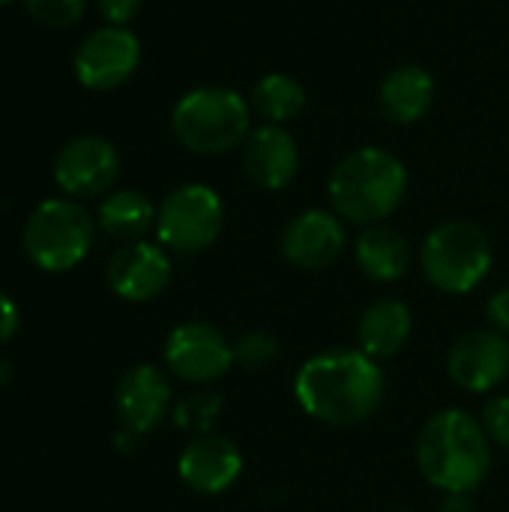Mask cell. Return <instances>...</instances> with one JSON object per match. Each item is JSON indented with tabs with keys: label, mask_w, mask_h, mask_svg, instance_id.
Here are the masks:
<instances>
[{
	"label": "cell",
	"mask_w": 509,
	"mask_h": 512,
	"mask_svg": "<svg viewBox=\"0 0 509 512\" xmlns=\"http://www.w3.org/2000/svg\"><path fill=\"white\" fill-rule=\"evenodd\" d=\"M432 99H435V81L417 63L396 66L384 78L381 93H378L384 117L393 120V123H402V126L423 120L429 114V108H432Z\"/></svg>",
	"instance_id": "18"
},
{
	"label": "cell",
	"mask_w": 509,
	"mask_h": 512,
	"mask_svg": "<svg viewBox=\"0 0 509 512\" xmlns=\"http://www.w3.org/2000/svg\"><path fill=\"white\" fill-rule=\"evenodd\" d=\"M489 435L477 417L459 408L438 411L417 438V462L423 477L447 495L474 492L492 465Z\"/></svg>",
	"instance_id": "2"
},
{
	"label": "cell",
	"mask_w": 509,
	"mask_h": 512,
	"mask_svg": "<svg viewBox=\"0 0 509 512\" xmlns=\"http://www.w3.org/2000/svg\"><path fill=\"white\" fill-rule=\"evenodd\" d=\"M411 327H414V315L402 300H378L360 318V327H357L360 351L372 357L375 363L390 360L408 345Z\"/></svg>",
	"instance_id": "17"
},
{
	"label": "cell",
	"mask_w": 509,
	"mask_h": 512,
	"mask_svg": "<svg viewBox=\"0 0 509 512\" xmlns=\"http://www.w3.org/2000/svg\"><path fill=\"white\" fill-rule=\"evenodd\" d=\"M96 225L87 207L69 198L42 201L24 222V252L45 273L72 270L93 249Z\"/></svg>",
	"instance_id": "5"
},
{
	"label": "cell",
	"mask_w": 509,
	"mask_h": 512,
	"mask_svg": "<svg viewBox=\"0 0 509 512\" xmlns=\"http://www.w3.org/2000/svg\"><path fill=\"white\" fill-rule=\"evenodd\" d=\"M252 108L267 123L282 126L306 108V90L297 78L285 72H270L252 87Z\"/></svg>",
	"instance_id": "21"
},
{
	"label": "cell",
	"mask_w": 509,
	"mask_h": 512,
	"mask_svg": "<svg viewBox=\"0 0 509 512\" xmlns=\"http://www.w3.org/2000/svg\"><path fill=\"white\" fill-rule=\"evenodd\" d=\"M354 255L360 270L375 282H399L411 267L408 240L387 225H369L357 237Z\"/></svg>",
	"instance_id": "19"
},
{
	"label": "cell",
	"mask_w": 509,
	"mask_h": 512,
	"mask_svg": "<svg viewBox=\"0 0 509 512\" xmlns=\"http://www.w3.org/2000/svg\"><path fill=\"white\" fill-rule=\"evenodd\" d=\"M138 9H141V0H99V12L114 27H126L138 15Z\"/></svg>",
	"instance_id": "26"
},
{
	"label": "cell",
	"mask_w": 509,
	"mask_h": 512,
	"mask_svg": "<svg viewBox=\"0 0 509 512\" xmlns=\"http://www.w3.org/2000/svg\"><path fill=\"white\" fill-rule=\"evenodd\" d=\"M171 132L198 156L228 153L249 138V102L231 87L189 90L171 111Z\"/></svg>",
	"instance_id": "4"
},
{
	"label": "cell",
	"mask_w": 509,
	"mask_h": 512,
	"mask_svg": "<svg viewBox=\"0 0 509 512\" xmlns=\"http://www.w3.org/2000/svg\"><path fill=\"white\" fill-rule=\"evenodd\" d=\"M171 408V387L156 366H132L117 384V414L135 435L153 432Z\"/></svg>",
	"instance_id": "16"
},
{
	"label": "cell",
	"mask_w": 509,
	"mask_h": 512,
	"mask_svg": "<svg viewBox=\"0 0 509 512\" xmlns=\"http://www.w3.org/2000/svg\"><path fill=\"white\" fill-rule=\"evenodd\" d=\"M492 243L471 222L438 225L420 249V264L429 279L444 294L474 291L492 270Z\"/></svg>",
	"instance_id": "6"
},
{
	"label": "cell",
	"mask_w": 509,
	"mask_h": 512,
	"mask_svg": "<svg viewBox=\"0 0 509 512\" xmlns=\"http://www.w3.org/2000/svg\"><path fill=\"white\" fill-rule=\"evenodd\" d=\"M138 438H141V435H135V432H129V429H120L114 441H117V450H123V453H132V450L138 447Z\"/></svg>",
	"instance_id": "30"
},
{
	"label": "cell",
	"mask_w": 509,
	"mask_h": 512,
	"mask_svg": "<svg viewBox=\"0 0 509 512\" xmlns=\"http://www.w3.org/2000/svg\"><path fill=\"white\" fill-rule=\"evenodd\" d=\"M408 192V171L399 156L381 147H363L345 156L330 177L336 213L357 225L384 222Z\"/></svg>",
	"instance_id": "3"
},
{
	"label": "cell",
	"mask_w": 509,
	"mask_h": 512,
	"mask_svg": "<svg viewBox=\"0 0 509 512\" xmlns=\"http://www.w3.org/2000/svg\"><path fill=\"white\" fill-rule=\"evenodd\" d=\"M165 363L186 384H210L234 366V342H228L213 324L189 321L171 330Z\"/></svg>",
	"instance_id": "9"
},
{
	"label": "cell",
	"mask_w": 509,
	"mask_h": 512,
	"mask_svg": "<svg viewBox=\"0 0 509 512\" xmlns=\"http://www.w3.org/2000/svg\"><path fill=\"white\" fill-rule=\"evenodd\" d=\"M18 324H21L18 306H15L6 294H0V345L9 342V339L18 333Z\"/></svg>",
	"instance_id": "28"
},
{
	"label": "cell",
	"mask_w": 509,
	"mask_h": 512,
	"mask_svg": "<svg viewBox=\"0 0 509 512\" xmlns=\"http://www.w3.org/2000/svg\"><path fill=\"white\" fill-rule=\"evenodd\" d=\"M24 6L45 27H72L81 21L87 0H24Z\"/></svg>",
	"instance_id": "23"
},
{
	"label": "cell",
	"mask_w": 509,
	"mask_h": 512,
	"mask_svg": "<svg viewBox=\"0 0 509 512\" xmlns=\"http://www.w3.org/2000/svg\"><path fill=\"white\" fill-rule=\"evenodd\" d=\"M222 408H225L222 396H216V393H192V396H186V399H180L174 405V423H177V429L192 432L195 438L210 435V429H213L216 417L222 414Z\"/></svg>",
	"instance_id": "22"
},
{
	"label": "cell",
	"mask_w": 509,
	"mask_h": 512,
	"mask_svg": "<svg viewBox=\"0 0 509 512\" xmlns=\"http://www.w3.org/2000/svg\"><path fill=\"white\" fill-rule=\"evenodd\" d=\"M384 393V372L363 351L315 354L294 378V396L300 408L327 426L366 423L381 408Z\"/></svg>",
	"instance_id": "1"
},
{
	"label": "cell",
	"mask_w": 509,
	"mask_h": 512,
	"mask_svg": "<svg viewBox=\"0 0 509 512\" xmlns=\"http://www.w3.org/2000/svg\"><path fill=\"white\" fill-rule=\"evenodd\" d=\"M156 225V210L147 195L135 189H117L99 204V228L117 240L135 243Z\"/></svg>",
	"instance_id": "20"
},
{
	"label": "cell",
	"mask_w": 509,
	"mask_h": 512,
	"mask_svg": "<svg viewBox=\"0 0 509 512\" xmlns=\"http://www.w3.org/2000/svg\"><path fill=\"white\" fill-rule=\"evenodd\" d=\"M222 222H225L222 198L216 189L204 183L177 186L171 195H165V201L156 210L159 243L183 255L204 252L207 246H213L216 237L222 234Z\"/></svg>",
	"instance_id": "7"
},
{
	"label": "cell",
	"mask_w": 509,
	"mask_h": 512,
	"mask_svg": "<svg viewBox=\"0 0 509 512\" xmlns=\"http://www.w3.org/2000/svg\"><path fill=\"white\" fill-rule=\"evenodd\" d=\"M141 60L138 36L126 27H99L75 51V78L87 90H114L132 78Z\"/></svg>",
	"instance_id": "8"
},
{
	"label": "cell",
	"mask_w": 509,
	"mask_h": 512,
	"mask_svg": "<svg viewBox=\"0 0 509 512\" xmlns=\"http://www.w3.org/2000/svg\"><path fill=\"white\" fill-rule=\"evenodd\" d=\"M6 378H9V363L0 360V381H6Z\"/></svg>",
	"instance_id": "31"
},
{
	"label": "cell",
	"mask_w": 509,
	"mask_h": 512,
	"mask_svg": "<svg viewBox=\"0 0 509 512\" xmlns=\"http://www.w3.org/2000/svg\"><path fill=\"white\" fill-rule=\"evenodd\" d=\"M441 512H477V504H474L471 492H459V495H447Z\"/></svg>",
	"instance_id": "29"
},
{
	"label": "cell",
	"mask_w": 509,
	"mask_h": 512,
	"mask_svg": "<svg viewBox=\"0 0 509 512\" xmlns=\"http://www.w3.org/2000/svg\"><path fill=\"white\" fill-rule=\"evenodd\" d=\"M243 168L246 177L261 189H285L300 168V150L291 132L276 123H267L243 141Z\"/></svg>",
	"instance_id": "15"
},
{
	"label": "cell",
	"mask_w": 509,
	"mask_h": 512,
	"mask_svg": "<svg viewBox=\"0 0 509 512\" xmlns=\"http://www.w3.org/2000/svg\"><path fill=\"white\" fill-rule=\"evenodd\" d=\"M276 354H279L276 339L270 333H261V330H252L234 342V363H240L246 369H261V366L273 363Z\"/></svg>",
	"instance_id": "24"
},
{
	"label": "cell",
	"mask_w": 509,
	"mask_h": 512,
	"mask_svg": "<svg viewBox=\"0 0 509 512\" xmlns=\"http://www.w3.org/2000/svg\"><path fill=\"white\" fill-rule=\"evenodd\" d=\"M345 249V228L330 210H306L288 222L282 234V255L300 270H324Z\"/></svg>",
	"instance_id": "14"
},
{
	"label": "cell",
	"mask_w": 509,
	"mask_h": 512,
	"mask_svg": "<svg viewBox=\"0 0 509 512\" xmlns=\"http://www.w3.org/2000/svg\"><path fill=\"white\" fill-rule=\"evenodd\" d=\"M447 372L468 393H489L509 375V342L498 330H471L450 348Z\"/></svg>",
	"instance_id": "11"
},
{
	"label": "cell",
	"mask_w": 509,
	"mask_h": 512,
	"mask_svg": "<svg viewBox=\"0 0 509 512\" xmlns=\"http://www.w3.org/2000/svg\"><path fill=\"white\" fill-rule=\"evenodd\" d=\"M483 429L489 441L509 450V396H492L483 408Z\"/></svg>",
	"instance_id": "25"
},
{
	"label": "cell",
	"mask_w": 509,
	"mask_h": 512,
	"mask_svg": "<svg viewBox=\"0 0 509 512\" xmlns=\"http://www.w3.org/2000/svg\"><path fill=\"white\" fill-rule=\"evenodd\" d=\"M120 171V156L99 135L72 138L54 159V180L72 198H93L111 189Z\"/></svg>",
	"instance_id": "10"
},
{
	"label": "cell",
	"mask_w": 509,
	"mask_h": 512,
	"mask_svg": "<svg viewBox=\"0 0 509 512\" xmlns=\"http://www.w3.org/2000/svg\"><path fill=\"white\" fill-rule=\"evenodd\" d=\"M177 474L198 495H222L243 474V456L237 444L222 435H198L183 447Z\"/></svg>",
	"instance_id": "12"
},
{
	"label": "cell",
	"mask_w": 509,
	"mask_h": 512,
	"mask_svg": "<svg viewBox=\"0 0 509 512\" xmlns=\"http://www.w3.org/2000/svg\"><path fill=\"white\" fill-rule=\"evenodd\" d=\"M486 315H489L492 330L509 336V288H501L498 294H492V300L486 306Z\"/></svg>",
	"instance_id": "27"
},
{
	"label": "cell",
	"mask_w": 509,
	"mask_h": 512,
	"mask_svg": "<svg viewBox=\"0 0 509 512\" xmlns=\"http://www.w3.org/2000/svg\"><path fill=\"white\" fill-rule=\"evenodd\" d=\"M171 282L168 255L144 240L126 243L108 261V285L117 297L129 303H147L159 297Z\"/></svg>",
	"instance_id": "13"
},
{
	"label": "cell",
	"mask_w": 509,
	"mask_h": 512,
	"mask_svg": "<svg viewBox=\"0 0 509 512\" xmlns=\"http://www.w3.org/2000/svg\"><path fill=\"white\" fill-rule=\"evenodd\" d=\"M3 3H9V0H0V6H3Z\"/></svg>",
	"instance_id": "32"
}]
</instances>
